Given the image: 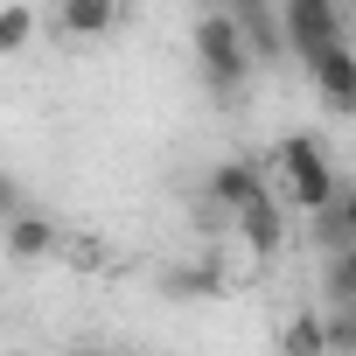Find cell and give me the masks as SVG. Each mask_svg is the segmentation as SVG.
I'll use <instances>...</instances> for the list:
<instances>
[{"label":"cell","mask_w":356,"mask_h":356,"mask_svg":"<svg viewBox=\"0 0 356 356\" xmlns=\"http://www.w3.org/2000/svg\"><path fill=\"white\" fill-rule=\"evenodd\" d=\"M266 182L286 196V210L314 217V210L342 189V175H335V161H328V147H321L314 133H286V140L266 154Z\"/></svg>","instance_id":"cell-1"},{"label":"cell","mask_w":356,"mask_h":356,"mask_svg":"<svg viewBox=\"0 0 356 356\" xmlns=\"http://www.w3.org/2000/svg\"><path fill=\"white\" fill-rule=\"evenodd\" d=\"M189 49H196V70H203V84H210L217 98H238V91H245V77H252V63H259V49H252V35L238 29V15H231V8L196 15Z\"/></svg>","instance_id":"cell-2"},{"label":"cell","mask_w":356,"mask_h":356,"mask_svg":"<svg viewBox=\"0 0 356 356\" xmlns=\"http://www.w3.org/2000/svg\"><path fill=\"white\" fill-rule=\"evenodd\" d=\"M300 70H307V84H314L321 112L356 119V42H349V35H335V42L307 49V56H300Z\"/></svg>","instance_id":"cell-3"},{"label":"cell","mask_w":356,"mask_h":356,"mask_svg":"<svg viewBox=\"0 0 356 356\" xmlns=\"http://www.w3.org/2000/svg\"><path fill=\"white\" fill-rule=\"evenodd\" d=\"M286 217H293V210H286V196L266 182L252 203H238V210H231V231H238V245H245V252L280 259V252H286Z\"/></svg>","instance_id":"cell-4"},{"label":"cell","mask_w":356,"mask_h":356,"mask_svg":"<svg viewBox=\"0 0 356 356\" xmlns=\"http://www.w3.org/2000/svg\"><path fill=\"white\" fill-rule=\"evenodd\" d=\"M280 22H286V49L307 56V49L349 35V0H280Z\"/></svg>","instance_id":"cell-5"},{"label":"cell","mask_w":356,"mask_h":356,"mask_svg":"<svg viewBox=\"0 0 356 356\" xmlns=\"http://www.w3.org/2000/svg\"><path fill=\"white\" fill-rule=\"evenodd\" d=\"M259 189H266V161H252V154H224V161L203 175V210H210L217 224H231V210L252 203Z\"/></svg>","instance_id":"cell-6"},{"label":"cell","mask_w":356,"mask_h":356,"mask_svg":"<svg viewBox=\"0 0 356 356\" xmlns=\"http://www.w3.org/2000/svg\"><path fill=\"white\" fill-rule=\"evenodd\" d=\"M0 252H8L15 266H42V259L63 252V231H56V217H42L29 203V210H15L8 224H0Z\"/></svg>","instance_id":"cell-7"},{"label":"cell","mask_w":356,"mask_h":356,"mask_svg":"<svg viewBox=\"0 0 356 356\" xmlns=\"http://www.w3.org/2000/svg\"><path fill=\"white\" fill-rule=\"evenodd\" d=\"M217 8H231V15H238V29L252 35L259 63H280V56H293V49H286V22H280V0H217Z\"/></svg>","instance_id":"cell-8"},{"label":"cell","mask_w":356,"mask_h":356,"mask_svg":"<svg viewBox=\"0 0 356 356\" xmlns=\"http://www.w3.org/2000/svg\"><path fill=\"white\" fill-rule=\"evenodd\" d=\"M119 8L126 0H56V35H70V42H98V35H112L119 29Z\"/></svg>","instance_id":"cell-9"},{"label":"cell","mask_w":356,"mask_h":356,"mask_svg":"<svg viewBox=\"0 0 356 356\" xmlns=\"http://www.w3.org/2000/svg\"><path fill=\"white\" fill-rule=\"evenodd\" d=\"M307 245L314 252H335V245H356V182H342L314 217H307Z\"/></svg>","instance_id":"cell-10"},{"label":"cell","mask_w":356,"mask_h":356,"mask_svg":"<svg viewBox=\"0 0 356 356\" xmlns=\"http://www.w3.org/2000/svg\"><path fill=\"white\" fill-rule=\"evenodd\" d=\"M321 300L328 307H356V245L321 252Z\"/></svg>","instance_id":"cell-11"},{"label":"cell","mask_w":356,"mask_h":356,"mask_svg":"<svg viewBox=\"0 0 356 356\" xmlns=\"http://www.w3.org/2000/svg\"><path fill=\"white\" fill-rule=\"evenodd\" d=\"M161 293L168 300H210V293H224V273L217 266H168L161 273Z\"/></svg>","instance_id":"cell-12"},{"label":"cell","mask_w":356,"mask_h":356,"mask_svg":"<svg viewBox=\"0 0 356 356\" xmlns=\"http://www.w3.org/2000/svg\"><path fill=\"white\" fill-rule=\"evenodd\" d=\"M280 349H286V356H321V349H328V314H314V307L293 314V321L280 328Z\"/></svg>","instance_id":"cell-13"},{"label":"cell","mask_w":356,"mask_h":356,"mask_svg":"<svg viewBox=\"0 0 356 356\" xmlns=\"http://www.w3.org/2000/svg\"><path fill=\"white\" fill-rule=\"evenodd\" d=\"M35 42V8L29 0H0V56H22Z\"/></svg>","instance_id":"cell-14"},{"label":"cell","mask_w":356,"mask_h":356,"mask_svg":"<svg viewBox=\"0 0 356 356\" xmlns=\"http://www.w3.org/2000/svg\"><path fill=\"white\" fill-rule=\"evenodd\" d=\"M15 210H29V189H22V175H15V168H0V224H8Z\"/></svg>","instance_id":"cell-15"},{"label":"cell","mask_w":356,"mask_h":356,"mask_svg":"<svg viewBox=\"0 0 356 356\" xmlns=\"http://www.w3.org/2000/svg\"><path fill=\"white\" fill-rule=\"evenodd\" d=\"M328 349H356V307H328Z\"/></svg>","instance_id":"cell-16"},{"label":"cell","mask_w":356,"mask_h":356,"mask_svg":"<svg viewBox=\"0 0 356 356\" xmlns=\"http://www.w3.org/2000/svg\"><path fill=\"white\" fill-rule=\"evenodd\" d=\"M349 29H356V0H349Z\"/></svg>","instance_id":"cell-17"}]
</instances>
